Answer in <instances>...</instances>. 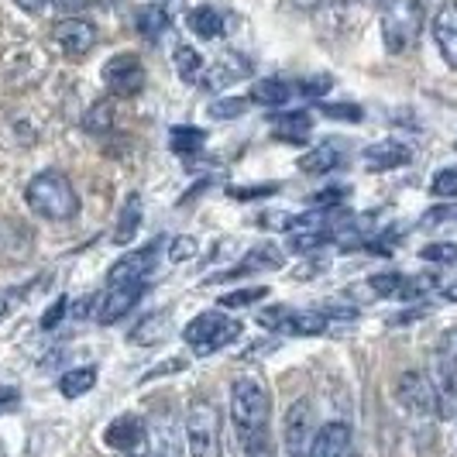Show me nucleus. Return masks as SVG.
<instances>
[{"mask_svg":"<svg viewBox=\"0 0 457 457\" xmlns=\"http://www.w3.org/2000/svg\"><path fill=\"white\" fill-rule=\"evenodd\" d=\"M52 4H55V7H62V11H79L87 0H52Z\"/></svg>","mask_w":457,"mask_h":457,"instance_id":"43","label":"nucleus"},{"mask_svg":"<svg viewBox=\"0 0 457 457\" xmlns=\"http://www.w3.org/2000/svg\"><path fill=\"white\" fill-rule=\"evenodd\" d=\"M252 72V62L245 59V55H237V52H224L213 66L204 72V83L206 90H224V87H230V83H237V79H245Z\"/></svg>","mask_w":457,"mask_h":457,"instance_id":"16","label":"nucleus"},{"mask_svg":"<svg viewBox=\"0 0 457 457\" xmlns=\"http://www.w3.org/2000/svg\"><path fill=\"white\" fill-rule=\"evenodd\" d=\"M382 46L389 55H403L420 42L423 31V4L420 0H382Z\"/></svg>","mask_w":457,"mask_h":457,"instance_id":"3","label":"nucleus"},{"mask_svg":"<svg viewBox=\"0 0 457 457\" xmlns=\"http://www.w3.org/2000/svg\"><path fill=\"white\" fill-rule=\"evenodd\" d=\"M351 454V430L347 423L334 420V423H323L313 440V451L310 457H347Z\"/></svg>","mask_w":457,"mask_h":457,"instance_id":"20","label":"nucleus"},{"mask_svg":"<svg viewBox=\"0 0 457 457\" xmlns=\"http://www.w3.org/2000/svg\"><path fill=\"white\" fill-rule=\"evenodd\" d=\"M330 87H334V79H330L327 72H320V76L299 79L296 93H299V96H306V100H320V96H327V93H330Z\"/></svg>","mask_w":457,"mask_h":457,"instance_id":"34","label":"nucleus"},{"mask_svg":"<svg viewBox=\"0 0 457 457\" xmlns=\"http://www.w3.org/2000/svg\"><path fill=\"white\" fill-rule=\"evenodd\" d=\"M293 96H296V83H289L282 76H269V79H258L254 83L248 100L258 104V107H286Z\"/></svg>","mask_w":457,"mask_h":457,"instance_id":"22","label":"nucleus"},{"mask_svg":"<svg viewBox=\"0 0 457 457\" xmlns=\"http://www.w3.org/2000/svg\"><path fill=\"white\" fill-rule=\"evenodd\" d=\"M145 66H141V59L131 55V52H120L114 55L107 66H104V83H107V90L114 93V96H137V93L145 90Z\"/></svg>","mask_w":457,"mask_h":457,"instance_id":"11","label":"nucleus"},{"mask_svg":"<svg viewBox=\"0 0 457 457\" xmlns=\"http://www.w3.org/2000/svg\"><path fill=\"white\" fill-rule=\"evenodd\" d=\"M323 117H334V120H361V107L354 104H320Z\"/></svg>","mask_w":457,"mask_h":457,"instance_id":"36","label":"nucleus"},{"mask_svg":"<svg viewBox=\"0 0 457 457\" xmlns=\"http://www.w3.org/2000/svg\"><path fill=\"white\" fill-rule=\"evenodd\" d=\"M96 386V365H79V368H69L66 375L59 378V392L66 399H79Z\"/></svg>","mask_w":457,"mask_h":457,"instance_id":"26","label":"nucleus"},{"mask_svg":"<svg viewBox=\"0 0 457 457\" xmlns=\"http://www.w3.org/2000/svg\"><path fill=\"white\" fill-rule=\"evenodd\" d=\"M145 293H148V278H137V282H111V289L104 293L100 306H96V323L111 327V323L124 320L137 303H141Z\"/></svg>","mask_w":457,"mask_h":457,"instance_id":"9","label":"nucleus"},{"mask_svg":"<svg viewBox=\"0 0 457 457\" xmlns=\"http://www.w3.org/2000/svg\"><path fill=\"white\" fill-rule=\"evenodd\" d=\"M317 440V423H313V406L306 399H296L286 412V454L310 457Z\"/></svg>","mask_w":457,"mask_h":457,"instance_id":"10","label":"nucleus"},{"mask_svg":"<svg viewBox=\"0 0 457 457\" xmlns=\"http://www.w3.org/2000/svg\"><path fill=\"white\" fill-rule=\"evenodd\" d=\"M141 220H145V210H141V196L131 193L124 206H120V213H117V228H114V245H131L137 237V230H141Z\"/></svg>","mask_w":457,"mask_h":457,"instance_id":"24","label":"nucleus"},{"mask_svg":"<svg viewBox=\"0 0 457 457\" xmlns=\"http://www.w3.org/2000/svg\"><path fill=\"white\" fill-rule=\"evenodd\" d=\"M186 21H189V28H193V35H196V38H204V42H213V38H220V35H224V14H220L217 7H210V4L193 7Z\"/></svg>","mask_w":457,"mask_h":457,"instance_id":"25","label":"nucleus"},{"mask_svg":"<svg viewBox=\"0 0 457 457\" xmlns=\"http://www.w3.org/2000/svg\"><path fill=\"white\" fill-rule=\"evenodd\" d=\"M52 38L69 59H83L96 46V24L87 18H62V21L52 24Z\"/></svg>","mask_w":457,"mask_h":457,"instance_id":"12","label":"nucleus"},{"mask_svg":"<svg viewBox=\"0 0 457 457\" xmlns=\"http://www.w3.org/2000/svg\"><path fill=\"white\" fill-rule=\"evenodd\" d=\"M230 420L237 444L248 457H269V427H272V395L254 378L241 375L230 386Z\"/></svg>","mask_w":457,"mask_h":457,"instance_id":"1","label":"nucleus"},{"mask_svg":"<svg viewBox=\"0 0 457 457\" xmlns=\"http://www.w3.org/2000/svg\"><path fill=\"white\" fill-rule=\"evenodd\" d=\"M186 451L189 457H220L224 454V440H220V412L213 403L196 399L186 412Z\"/></svg>","mask_w":457,"mask_h":457,"instance_id":"5","label":"nucleus"},{"mask_svg":"<svg viewBox=\"0 0 457 457\" xmlns=\"http://www.w3.org/2000/svg\"><path fill=\"white\" fill-rule=\"evenodd\" d=\"M124 457H135V454H124Z\"/></svg>","mask_w":457,"mask_h":457,"instance_id":"48","label":"nucleus"},{"mask_svg":"<svg viewBox=\"0 0 457 457\" xmlns=\"http://www.w3.org/2000/svg\"><path fill=\"white\" fill-rule=\"evenodd\" d=\"M444 220H457V206H434V213H427V224H444Z\"/></svg>","mask_w":457,"mask_h":457,"instance_id":"40","label":"nucleus"},{"mask_svg":"<svg viewBox=\"0 0 457 457\" xmlns=\"http://www.w3.org/2000/svg\"><path fill=\"white\" fill-rule=\"evenodd\" d=\"M344 200H347V189H320V193H313L310 196V204L313 206H323V210H334V206H344Z\"/></svg>","mask_w":457,"mask_h":457,"instance_id":"37","label":"nucleus"},{"mask_svg":"<svg viewBox=\"0 0 457 457\" xmlns=\"http://www.w3.org/2000/svg\"><path fill=\"white\" fill-rule=\"evenodd\" d=\"M7 317V299H0V320Z\"/></svg>","mask_w":457,"mask_h":457,"instance_id":"46","label":"nucleus"},{"mask_svg":"<svg viewBox=\"0 0 457 457\" xmlns=\"http://www.w3.org/2000/svg\"><path fill=\"white\" fill-rule=\"evenodd\" d=\"M245 107H248V100H241V96H224V100H213V104L206 107V114L217 117V120H234V117L245 114Z\"/></svg>","mask_w":457,"mask_h":457,"instance_id":"32","label":"nucleus"},{"mask_svg":"<svg viewBox=\"0 0 457 457\" xmlns=\"http://www.w3.org/2000/svg\"><path fill=\"white\" fill-rule=\"evenodd\" d=\"M204 141H206V131H200V128H186V124H176V128H172V135H169V148H172L176 155H200Z\"/></svg>","mask_w":457,"mask_h":457,"instance_id":"29","label":"nucleus"},{"mask_svg":"<svg viewBox=\"0 0 457 457\" xmlns=\"http://www.w3.org/2000/svg\"><path fill=\"white\" fill-rule=\"evenodd\" d=\"M269 296V286H245V289H234V293H224L220 296V306H252V303H262V299Z\"/></svg>","mask_w":457,"mask_h":457,"instance_id":"31","label":"nucleus"},{"mask_svg":"<svg viewBox=\"0 0 457 457\" xmlns=\"http://www.w3.org/2000/svg\"><path fill=\"white\" fill-rule=\"evenodd\" d=\"M135 24L148 42H155V38H162V35L169 31V14H165V7H162V4H145V7L137 11Z\"/></svg>","mask_w":457,"mask_h":457,"instance_id":"28","label":"nucleus"},{"mask_svg":"<svg viewBox=\"0 0 457 457\" xmlns=\"http://www.w3.org/2000/svg\"><path fill=\"white\" fill-rule=\"evenodd\" d=\"M430 378L440 395V420H451L457 412V327L444 330L436 337Z\"/></svg>","mask_w":457,"mask_h":457,"instance_id":"6","label":"nucleus"},{"mask_svg":"<svg viewBox=\"0 0 457 457\" xmlns=\"http://www.w3.org/2000/svg\"><path fill=\"white\" fill-rule=\"evenodd\" d=\"M186 254H193V241L189 237H176V245H172V262H179V258H186Z\"/></svg>","mask_w":457,"mask_h":457,"instance_id":"41","label":"nucleus"},{"mask_svg":"<svg viewBox=\"0 0 457 457\" xmlns=\"http://www.w3.org/2000/svg\"><path fill=\"white\" fill-rule=\"evenodd\" d=\"M347 457H354V451H351V454H347Z\"/></svg>","mask_w":457,"mask_h":457,"instance_id":"47","label":"nucleus"},{"mask_svg":"<svg viewBox=\"0 0 457 457\" xmlns=\"http://www.w3.org/2000/svg\"><path fill=\"white\" fill-rule=\"evenodd\" d=\"M361 159L371 172H389V169H403V165H410L412 162V152L410 145H403V141H375V145H368L365 152H361Z\"/></svg>","mask_w":457,"mask_h":457,"instance_id":"17","label":"nucleus"},{"mask_svg":"<svg viewBox=\"0 0 457 457\" xmlns=\"http://www.w3.org/2000/svg\"><path fill=\"white\" fill-rule=\"evenodd\" d=\"M341 141H323L317 145L313 152H306L303 159H299V169L306 172V176H327L330 169H337L341 165Z\"/></svg>","mask_w":457,"mask_h":457,"instance_id":"23","label":"nucleus"},{"mask_svg":"<svg viewBox=\"0 0 457 457\" xmlns=\"http://www.w3.org/2000/svg\"><path fill=\"white\" fill-rule=\"evenodd\" d=\"M66 306H69V299H66V296L55 299V303H52V306L46 310V317H42V327H46V330H52V327H59V323H62V313H66Z\"/></svg>","mask_w":457,"mask_h":457,"instance_id":"38","label":"nucleus"},{"mask_svg":"<svg viewBox=\"0 0 457 457\" xmlns=\"http://www.w3.org/2000/svg\"><path fill=\"white\" fill-rule=\"evenodd\" d=\"M241 330H245L241 320H230L228 313H220V310H206L196 320L186 323L183 341L193 347V354L206 358V354H213V351H220V347L237 341Z\"/></svg>","mask_w":457,"mask_h":457,"instance_id":"4","label":"nucleus"},{"mask_svg":"<svg viewBox=\"0 0 457 457\" xmlns=\"http://www.w3.org/2000/svg\"><path fill=\"white\" fill-rule=\"evenodd\" d=\"M269 128H272V135L278 141L299 145V141H306L310 131H313V117H310V111H282V114H275L269 120Z\"/></svg>","mask_w":457,"mask_h":457,"instance_id":"21","label":"nucleus"},{"mask_svg":"<svg viewBox=\"0 0 457 457\" xmlns=\"http://www.w3.org/2000/svg\"><path fill=\"white\" fill-rule=\"evenodd\" d=\"M83 124H87V131H93V135L107 131V128L114 124V111H111V104H107V100H100L90 114H87V120H83Z\"/></svg>","mask_w":457,"mask_h":457,"instance_id":"35","label":"nucleus"},{"mask_svg":"<svg viewBox=\"0 0 457 457\" xmlns=\"http://www.w3.org/2000/svg\"><path fill=\"white\" fill-rule=\"evenodd\" d=\"M24 200L28 206L38 213V217H46V220H72L76 213H79V196H76V189L69 183L62 172H55V169H46V172H38L28 189H24Z\"/></svg>","mask_w":457,"mask_h":457,"instance_id":"2","label":"nucleus"},{"mask_svg":"<svg viewBox=\"0 0 457 457\" xmlns=\"http://www.w3.org/2000/svg\"><path fill=\"white\" fill-rule=\"evenodd\" d=\"M430 193L440 196V200H454L457 196V165L451 169H440L434 176V183H430Z\"/></svg>","mask_w":457,"mask_h":457,"instance_id":"33","label":"nucleus"},{"mask_svg":"<svg viewBox=\"0 0 457 457\" xmlns=\"http://www.w3.org/2000/svg\"><path fill=\"white\" fill-rule=\"evenodd\" d=\"M368 286L386 299H420L430 282H427V278H416V275L382 272V275H371V278H368Z\"/></svg>","mask_w":457,"mask_h":457,"instance_id":"15","label":"nucleus"},{"mask_svg":"<svg viewBox=\"0 0 457 457\" xmlns=\"http://www.w3.org/2000/svg\"><path fill=\"white\" fill-rule=\"evenodd\" d=\"M282 265H286V254H282V248H278V245H272V241H265V245H254L252 252L237 262V269L220 272L217 278H220V282H228V278H241V275H252V272H278ZM217 278H213V282H217Z\"/></svg>","mask_w":457,"mask_h":457,"instance_id":"14","label":"nucleus"},{"mask_svg":"<svg viewBox=\"0 0 457 457\" xmlns=\"http://www.w3.org/2000/svg\"><path fill=\"white\" fill-rule=\"evenodd\" d=\"M444 296L451 299V303H457V282H447V286H444Z\"/></svg>","mask_w":457,"mask_h":457,"instance_id":"44","label":"nucleus"},{"mask_svg":"<svg viewBox=\"0 0 457 457\" xmlns=\"http://www.w3.org/2000/svg\"><path fill=\"white\" fill-rule=\"evenodd\" d=\"M155 258H159V245H148V248H137L135 254H124L117 262L107 282H137V278H148V272L155 269Z\"/></svg>","mask_w":457,"mask_h":457,"instance_id":"19","label":"nucleus"},{"mask_svg":"<svg viewBox=\"0 0 457 457\" xmlns=\"http://www.w3.org/2000/svg\"><path fill=\"white\" fill-rule=\"evenodd\" d=\"M14 4H18L21 11H28V14H42L48 7V0H14Z\"/></svg>","mask_w":457,"mask_h":457,"instance_id":"42","label":"nucleus"},{"mask_svg":"<svg viewBox=\"0 0 457 457\" xmlns=\"http://www.w3.org/2000/svg\"><path fill=\"white\" fill-rule=\"evenodd\" d=\"M145 436H148L145 420L135 416V412H120V416H114V420L107 423L104 444H107L111 451H117V454H135L137 447L145 444Z\"/></svg>","mask_w":457,"mask_h":457,"instance_id":"13","label":"nucleus"},{"mask_svg":"<svg viewBox=\"0 0 457 457\" xmlns=\"http://www.w3.org/2000/svg\"><path fill=\"white\" fill-rule=\"evenodd\" d=\"M18 403H21V392L14 389V386H0V412L18 410Z\"/></svg>","mask_w":457,"mask_h":457,"instance_id":"39","label":"nucleus"},{"mask_svg":"<svg viewBox=\"0 0 457 457\" xmlns=\"http://www.w3.org/2000/svg\"><path fill=\"white\" fill-rule=\"evenodd\" d=\"M395 399L399 406L412 416H440V395H436V386L430 375L423 371H406L399 375L395 382Z\"/></svg>","mask_w":457,"mask_h":457,"instance_id":"8","label":"nucleus"},{"mask_svg":"<svg viewBox=\"0 0 457 457\" xmlns=\"http://www.w3.org/2000/svg\"><path fill=\"white\" fill-rule=\"evenodd\" d=\"M172 62H176V72H179V79H183V83H200V79H204L206 62H204V55H200L193 46H176Z\"/></svg>","mask_w":457,"mask_h":457,"instance_id":"27","label":"nucleus"},{"mask_svg":"<svg viewBox=\"0 0 457 457\" xmlns=\"http://www.w3.org/2000/svg\"><path fill=\"white\" fill-rule=\"evenodd\" d=\"M454 148H457V141H454Z\"/></svg>","mask_w":457,"mask_h":457,"instance_id":"49","label":"nucleus"},{"mask_svg":"<svg viewBox=\"0 0 457 457\" xmlns=\"http://www.w3.org/2000/svg\"><path fill=\"white\" fill-rule=\"evenodd\" d=\"M258 323L265 330L286 334V337H317L330 327V317L323 310H296V306H269L258 313Z\"/></svg>","mask_w":457,"mask_h":457,"instance_id":"7","label":"nucleus"},{"mask_svg":"<svg viewBox=\"0 0 457 457\" xmlns=\"http://www.w3.org/2000/svg\"><path fill=\"white\" fill-rule=\"evenodd\" d=\"M303 11H313V7H320V0H296Z\"/></svg>","mask_w":457,"mask_h":457,"instance_id":"45","label":"nucleus"},{"mask_svg":"<svg viewBox=\"0 0 457 457\" xmlns=\"http://www.w3.org/2000/svg\"><path fill=\"white\" fill-rule=\"evenodd\" d=\"M434 42L444 55V62L457 69V0H447L434 18Z\"/></svg>","mask_w":457,"mask_h":457,"instance_id":"18","label":"nucleus"},{"mask_svg":"<svg viewBox=\"0 0 457 457\" xmlns=\"http://www.w3.org/2000/svg\"><path fill=\"white\" fill-rule=\"evenodd\" d=\"M420 258L430 262V265H457V245L454 241H434V245H423Z\"/></svg>","mask_w":457,"mask_h":457,"instance_id":"30","label":"nucleus"}]
</instances>
